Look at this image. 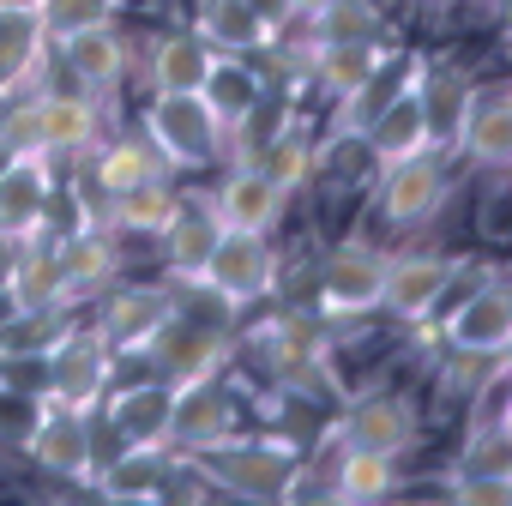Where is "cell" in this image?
Here are the masks:
<instances>
[{
    "instance_id": "6da1fadb",
    "label": "cell",
    "mask_w": 512,
    "mask_h": 506,
    "mask_svg": "<svg viewBox=\"0 0 512 506\" xmlns=\"http://www.w3.org/2000/svg\"><path fill=\"white\" fill-rule=\"evenodd\" d=\"M181 470H193L205 488L241 500V506H290L308 482V458L278 434H223L199 452H175Z\"/></svg>"
},
{
    "instance_id": "7a4b0ae2",
    "label": "cell",
    "mask_w": 512,
    "mask_h": 506,
    "mask_svg": "<svg viewBox=\"0 0 512 506\" xmlns=\"http://www.w3.org/2000/svg\"><path fill=\"white\" fill-rule=\"evenodd\" d=\"M193 290L211 296L229 320L241 308H253V302H266L278 290V247H272V235L223 229L217 247H211V260H205V272L193 278Z\"/></svg>"
},
{
    "instance_id": "3957f363",
    "label": "cell",
    "mask_w": 512,
    "mask_h": 506,
    "mask_svg": "<svg viewBox=\"0 0 512 506\" xmlns=\"http://www.w3.org/2000/svg\"><path fill=\"white\" fill-rule=\"evenodd\" d=\"M115 386V350L103 344L97 326H61V338L43 350V398L67 410H97L103 392Z\"/></svg>"
},
{
    "instance_id": "277c9868",
    "label": "cell",
    "mask_w": 512,
    "mask_h": 506,
    "mask_svg": "<svg viewBox=\"0 0 512 506\" xmlns=\"http://www.w3.org/2000/svg\"><path fill=\"white\" fill-rule=\"evenodd\" d=\"M386 260L392 253H380L368 241H344L338 253H326V266L314 278V320H368V314H380Z\"/></svg>"
},
{
    "instance_id": "5b68a950",
    "label": "cell",
    "mask_w": 512,
    "mask_h": 506,
    "mask_svg": "<svg viewBox=\"0 0 512 506\" xmlns=\"http://www.w3.org/2000/svg\"><path fill=\"white\" fill-rule=\"evenodd\" d=\"M145 145L163 157V169H205L223 157V127L199 97H151L145 103Z\"/></svg>"
},
{
    "instance_id": "8992f818",
    "label": "cell",
    "mask_w": 512,
    "mask_h": 506,
    "mask_svg": "<svg viewBox=\"0 0 512 506\" xmlns=\"http://www.w3.org/2000/svg\"><path fill=\"white\" fill-rule=\"evenodd\" d=\"M229 356H235V338H229V320H223V314H217V320H193L187 308H175V320L157 332V344H151L139 362H151L157 380L181 386V380L223 374Z\"/></svg>"
},
{
    "instance_id": "52a82bcc",
    "label": "cell",
    "mask_w": 512,
    "mask_h": 506,
    "mask_svg": "<svg viewBox=\"0 0 512 506\" xmlns=\"http://www.w3.org/2000/svg\"><path fill=\"white\" fill-rule=\"evenodd\" d=\"M25 452H31L49 476L91 488V476H97V410H67V404L43 398L37 416H31Z\"/></svg>"
},
{
    "instance_id": "ba28073f",
    "label": "cell",
    "mask_w": 512,
    "mask_h": 506,
    "mask_svg": "<svg viewBox=\"0 0 512 506\" xmlns=\"http://www.w3.org/2000/svg\"><path fill=\"white\" fill-rule=\"evenodd\" d=\"M103 145V109L85 91H31V151L49 163H79Z\"/></svg>"
},
{
    "instance_id": "9c48e42d",
    "label": "cell",
    "mask_w": 512,
    "mask_h": 506,
    "mask_svg": "<svg viewBox=\"0 0 512 506\" xmlns=\"http://www.w3.org/2000/svg\"><path fill=\"white\" fill-rule=\"evenodd\" d=\"M452 284H458V260H446V253H392L386 260V290H380V314H392L404 326H422V320L440 314Z\"/></svg>"
},
{
    "instance_id": "30bf717a",
    "label": "cell",
    "mask_w": 512,
    "mask_h": 506,
    "mask_svg": "<svg viewBox=\"0 0 512 506\" xmlns=\"http://www.w3.org/2000/svg\"><path fill=\"white\" fill-rule=\"evenodd\" d=\"M464 151V163L470 169H482V175H506V163H512V91H506V79H482V85H470V103H464V121H458V145H452V157Z\"/></svg>"
},
{
    "instance_id": "8fae6325",
    "label": "cell",
    "mask_w": 512,
    "mask_h": 506,
    "mask_svg": "<svg viewBox=\"0 0 512 506\" xmlns=\"http://www.w3.org/2000/svg\"><path fill=\"white\" fill-rule=\"evenodd\" d=\"M235 428H241V404L223 386V374L169 386V446L175 452H199V446H211V440H223Z\"/></svg>"
},
{
    "instance_id": "7c38bea8",
    "label": "cell",
    "mask_w": 512,
    "mask_h": 506,
    "mask_svg": "<svg viewBox=\"0 0 512 506\" xmlns=\"http://www.w3.org/2000/svg\"><path fill=\"white\" fill-rule=\"evenodd\" d=\"M175 290H157V284H127V290H109L103 314L91 320L103 332V344L127 362V356H145L157 344V332L175 320Z\"/></svg>"
},
{
    "instance_id": "4fadbf2b",
    "label": "cell",
    "mask_w": 512,
    "mask_h": 506,
    "mask_svg": "<svg viewBox=\"0 0 512 506\" xmlns=\"http://www.w3.org/2000/svg\"><path fill=\"white\" fill-rule=\"evenodd\" d=\"M175 476H181L175 446H121V452H109V464H97L91 488L109 506H157Z\"/></svg>"
},
{
    "instance_id": "5bb4252c",
    "label": "cell",
    "mask_w": 512,
    "mask_h": 506,
    "mask_svg": "<svg viewBox=\"0 0 512 506\" xmlns=\"http://www.w3.org/2000/svg\"><path fill=\"white\" fill-rule=\"evenodd\" d=\"M446 187H452L446 181V151L404 157V163L380 169V217L398 223V229H416L446 205Z\"/></svg>"
},
{
    "instance_id": "9a60e30c",
    "label": "cell",
    "mask_w": 512,
    "mask_h": 506,
    "mask_svg": "<svg viewBox=\"0 0 512 506\" xmlns=\"http://www.w3.org/2000/svg\"><path fill=\"white\" fill-rule=\"evenodd\" d=\"M422 422H416V404L404 392H368L344 410L338 422V440L356 446V452H380V458H404L416 446Z\"/></svg>"
},
{
    "instance_id": "2e32d148",
    "label": "cell",
    "mask_w": 512,
    "mask_h": 506,
    "mask_svg": "<svg viewBox=\"0 0 512 506\" xmlns=\"http://www.w3.org/2000/svg\"><path fill=\"white\" fill-rule=\"evenodd\" d=\"M49 55H55L61 73H67L73 85H85V91H109V85H121L127 67H133V49H127L121 25L61 31V37H49Z\"/></svg>"
},
{
    "instance_id": "e0dca14e",
    "label": "cell",
    "mask_w": 512,
    "mask_h": 506,
    "mask_svg": "<svg viewBox=\"0 0 512 506\" xmlns=\"http://www.w3.org/2000/svg\"><path fill=\"white\" fill-rule=\"evenodd\" d=\"M49 199H55V163L43 151H19L0 169V235H37L49 229Z\"/></svg>"
},
{
    "instance_id": "ac0fdd59",
    "label": "cell",
    "mask_w": 512,
    "mask_h": 506,
    "mask_svg": "<svg viewBox=\"0 0 512 506\" xmlns=\"http://www.w3.org/2000/svg\"><path fill=\"white\" fill-rule=\"evenodd\" d=\"M284 205H290V193L272 187L253 163H235V169L217 181V193H211L217 223H223V229H247V235H272V229L284 223Z\"/></svg>"
},
{
    "instance_id": "d6986e66",
    "label": "cell",
    "mask_w": 512,
    "mask_h": 506,
    "mask_svg": "<svg viewBox=\"0 0 512 506\" xmlns=\"http://www.w3.org/2000/svg\"><path fill=\"white\" fill-rule=\"evenodd\" d=\"M7 302L13 314H43V308H73L67 302V278H61V260H55V241L37 229V235H19L13 247V272H7Z\"/></svg>"
},
{
    "instance_id": "ffe728a7",
    "label": "cell",
    "mask_w": 512,
    "mask_h": 506,
    "mask_svg": "<svg viewBox=\"0 0 512 506\" xmlns=\"http://www.w3.org/2000/svg\"><path fill=\"white\" fill-rule=\"evenodd\" d=\"M103 422L115 428L121 446H169V380L145 374L133 386H109Z\"/></svg>"
},
{
    "instance_id": "44dd1931",
    "label": "cell",
    "mask_w": 512,
    "mask_h": 506,
    "mask_svg": "<svg viewBox=\"0 0 512 506\" xmlns=\"http://www.w3.org/2000/svg\"><path fill=\"white\" fill-rule=\"evenodd\" d=\"M440 338H446V350H506L512 344V290H506V278H488L482 290H470L446 314Z\"/></svg>"
},
{
    "instance_id": "7402d4cb",
    "label": "cell",
    "mask_w": 512,
    "mask_h": 506,
    "mask_svg": "<svg viewBox=\"0 0 512 506\" xmlns=\"http://www.w3.org/2000/svg\"><path fill=\"white\" fill-rule=\"evenodd\" d=\"M217 235H223V223H217L211 199H181V205H175V217H169V223L157 229V241H163V272H169V284H193V278L205 272L211 247H217Z\"/></svg>"
},
{
    "instance_id": "603a6c76",
    "label": "cell",
    "mask_w": 512,
    "mask_h": 506,
    "mask_svg": "<svg viewBox=\"0 0 512 506\" xmlns=\"http://www.w3.org/2000/svg\"><path fill=\"white\" fill-rule=\"evenodd\" d=\"M392 49L374 37V43H314L308 37V49H302V67H308V79L320 85V97L326 103H344V97H356L362 85H368V73L386 61Z\"/></svg>"
},
{
    "instance_id": "cb8c5ba5",
    "label": "cell",
    "mask_w": 512,
    "mask_h": 506,
    "mask_svg": "<svg viewBox=\"0 0 512 506\" xmlns=\"http://www.w3.org/2000/svg\"><path fill=\"white\" fill-rule=\"evenodd\" d=\"M55 260H61V278H67V302L109 290L115 284V229L109 223H79L73 235L55 241Z\"/></svg>"
},
{
    "instance_id": "d4e9b609",
    "label": "cell",
    "mask_w": 512,
    "mask_h": 506,
    "mask_svg": "<svg viewBox=\"0 0 512 506\" xmlns=\"http://www.w3.org/2000/svg\"><path fill=\"white\" fill-rule=\"evenodd\" d=\"M211 55H260L278 49V31H266L247 13V0H193V25H187Z\"/></svg>"
},
{
    "instance_id": "484cf974",
    "label": "cell",
    "mask_w": 512,
    "mask_h": 506,
    "mask_svg": "<svg viewBox=\"0 0 512 506\" xmlns=\"http://www.w3.org/2000/svg\"><path fill=\"white\" fill-rule=\"evenodd\" d=\"M356 139H362V151H368L380 169H392V163H404V157L434 151V133H428V115H422L416 91H404L392 109H380V115H374Z\"/></svg>"
},
{
    "instance_id": "4316f807",
    "label": "cell",
    "mask_w": 512,
    "mask_h": 506,
    "mask_svg": "<svg viewBox=\"0 0 512 506\" xmlns=\"http://www.w3.org/2000/svg\"><path fill=\"white\" fill-rule=\"evenodd\" d=\"M211 61H217V55H211L193 31H169V37H157L151 67H145L151 97H199V85H205Z\"/></svg>"
},
{
    "instance_id": "83f0119b",
    "label": "cell",
    "mask_w": 512,
    "mask_h": 506,
    "mask_svg": "<svg viewBox=\"0 0 512 506\" xmlns=\"http://www.w3.org/2000/svg\"><path fill=\"white\" fill-rule=\"evenodd\" d=\"M416 103L428 115V133H434V151H452L458 145V121H464V103H470V79L446 61H428L422 67V85H416Z\"/></svg>"
},
{
    "instance_id": "f1b7e54d",
    "label": "cell",
    "mask_w": 512,
    "mask_h": 506,
    "mask_svg": "<svg viewBox=\"0 0 512 506\" xmlns=\"http://www.w3.org/2000/svg\"><path fill=\"white\" fill-rule=\"evenodd\" d=\"M260 97H266V79L253 73L241 55H217V61H211V73H205V85H199V103L217 115V127H223V133H229L253 103H260Z\"/></svg>"
},
{
    "instance_id": "f546056e",
    "label": "cell",
    "mask_w": 512,
    "mask_h": 506,
    "mask_svg": "<svg viewBox=\"0 0 512 506\" xmlns=\"http://www.w3.org/2000/svg\"><path fill=\"white\" fill-rule=\"evenodd\" d=\"M175 205H181V193H175V181L169 175H151V181H133V187H121V193H109V229L121 235H157L169 217H175Z\"/></svg>"
},
{
    "instance_id": "4dcf8cb0",
    "label": "cell",
    "mask_w": 512,
    "mask_h": 506,
    "mask_svg": "<svg viewBox=\"0 0 512 506\" xmlns=\"http://www.w3.org/2000/svg\"><path fill=\"white\" fill-rule=\"evenodd\" d=\"M494 386H506V350H452L440 362V398L446 404H476Z\"/></svg>"
},
{
    "instance_id": "1f68e13d",
    "label": "cell",
    "mask_w": 512,
    "mask_h": 506,
    "mask_svg": "<svg viewBox=\"0 0 512 506\" xmlns=\"http://www.w3.org/2000/svg\"><path fill=\"white\" fill-rule=\"evenodd\" d=\"M253 169H260L272 187H284V193L296 199V193L314 181V169H320V145L302 133V121H290V127H284V133H278L260 157H253Z\"/></svg>"
},
{
    "instance_id": "d6a6232c",
    "label": "cell",
    "mask_w": 512,
    "mask_h": 506,
    "mask_svg": "<svg viewBox=\"0 0 512 506\" xmlns=\"http://www.w3.org/2000/svg\"><path fill=\"white\" fill-rule=\"evenodd\" d=\"M332 488L356 506H386L398 494V458H380V452H356L344 446L338 452V470H332Z\"/></svg>"
},
{
    "instance_id": "836d02e7",
    "label": "cell",
    "mask_w": 512,
    "mask_h": 506,
    "mask_svg": "<svg viewBox=\"0 0 512 506\" xmlns=\"http://www.w3.org/2000/svg\"><path fill=\"white\" fill-rule=\"evenodd\" d=\"M91 157H97V163H91V181L103 187V199H109V193H121V187H133V181L169 175V169H163V157L145 145V133H139V139H103Z\"/></svg>"
},
{
    "instance_id": "e575fe53",
    "label": "cell",
    "mask_w": 512,
    "mask_h": 506,
    "mask_svg": "<svg viewBox=\"0 0 512 506\" xmlns=\"http://www.w3.org/2000/svg\"><path fill=\"white\" fill-rule=\"evenodd\" d=\"M314 43H374L380 31H386V19H380V7L374 0H326V7L302 25Z\"/></svg>"
},
{
    "instance_id": "d590c367",
    "label": "cell",
    "mask_w": 512,
    "mask_h": 506,
    "mask_svg": "<svg viewBox=\"0 0 512 506\" xmlns=\"http://www.w3.org/2000/svg\"><path fill=\"white\" fill-rule=\"evenodd\" d=\"M67 326V308H43V314H7V326H0V362L13 356H43Z\"/></svg>"
},
{
    "instance_id": "8d00e7d4",
    "label": "cell",
    "mask_w": 512,
    "mask_h": 506,
    "mask_svg": "<svg viewBox=\"0 0 512 506\" xmlns=\"http://www.w3.org/2000/svg\"><path fill=\"white\" fill-rule=\"evenodd\" d=\"M115 13H121V0H43V7H37L49 37L85 31V25H115Z\"/></svg>"
},
{
    "instance_id": "74e56055",
    "label": "cell",
    "mask_w": 512,
    "mask_h": 506,
    "mask_svg": "<svg viewBox=\"0 0 512 506\" xmlns=\"http://www.w3.org/2000/svg\"><path fill=\"white\" fill-rule=\"evenodd\" d=\"M440 506H512V470H482V476H446Z\"/></svg>"
},
{
    "instance_id": "f35d334b",
    "label": "cell",
    "mask_w": 512,
    "mask_h": 506,
    "mask_svg": "<svg viewBox=\"0 0 512 506\" xmlns=\"http://www.w3.org/2000/svg\"><path fill=\"white\" fill-rule=\"evenodd\" d=\"M247 13L260 19L266 31H278V37H284V31L296 25V13H290V0H247Z\"/></svg>"
},
{
    "instance_id": "ab89813d",
    "label": "cell",
    "mask_w": 512,
    "mask_h": 506,
    "mask_svg": "<svg viewBox=\"0 0 512 506\" xmlns=\"http://www.w3.org/2000/svg\"><path fill=\"white\" fill-rule=\"evenodd\" d=\"M290 506H356V500H344L338 488H314V494H296Z\"/></svg>"
},
{
    "instance_id": "60d3db41",
    "label": "cell",
    "mask_w": 512,
    "mask_h": 506,
    "mask_svg": "<svg viewBox=\"0 0 512 506\" xmlns=\"http://www.w3.org/2000/svg\"><path fill=\"white\" fill-rule=\"evenodd\" d=\"M13 247H19L13 235H0V296H7V272H13Z\"/></svg>"
},
{
    "instance_id": "b9f144b4",
    "label": "cell",
    "mask_w": 512,
    "mask_h": 506,
    "mask_svg": "<svg viewBox=\"0 0 512 506\" xmlns=\"http://www.w3.org/2000/svg\"><path fill=\"white\" fill-rule=\"evenodd\" d=\"M320 7H326V0H290V13H296V25H308V19H314Z\"/></svg>"
},
{
    "instance_id": "7bdbcfd3",
    "label": "cell",
    "mask_w": 512,
    "mask_h": 506,
    "mask_svg": "<svg viewBox=\"0 0 512 506\" xmlns=\"http://www.w3.org/2000/svg\"><path fill=\"white\" fill-rule=\"evenodd\" d=\"M416 7H428V13H446V7H458V0H416Z\"/></svg>"
},
{
    "instance_id": "ee69618b",
    "label": "cell",
    "mask_w": 512,
    "mask_h": 506,
    "mask_svg": "<svg viewBox=\"0 0 512 506\" xmlns=\"http://www.w3.org/2000/svg\"><path fill=\"white\" fill-rule=\"evenodd\" d=\"M0 7H31V13H37V7H43V0H0Z\"/></svg>"
},
{
    "instance_id": "f6af8a7d",
    "label": "cell",
    "mask_w": 512,
    "mask_h": 506,
    "mask_svg": "<svg viewBox=\"0 0 512 506\" xmlns=\"http://www.w3.org/2000/svg\"><path fill=\"white\" fill-rule=\"evenodd\" d=\"M7 163H13V151H7V145H0V169H7Z\"/></svg>"
}]
</instances>
